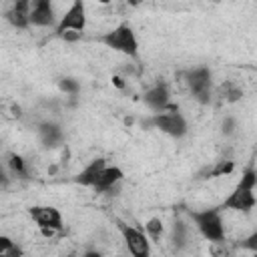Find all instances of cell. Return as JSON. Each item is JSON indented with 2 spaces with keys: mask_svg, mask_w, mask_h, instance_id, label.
<instances>
[{
  "mask_svg": "<svg viewBox=\"0 0 257 257\" xmlns=\"http://www.w3.org/2000/svg\"><path fill=\"white\" fill-rule=\"evenodd\" d=\"M255 189H257V171L253 167H247L241 175V181L237 183V187L229 193V197L223 201L221 209H229V211H239V213H249L255 205H257V197H255Z\"/></svg>",
  "mask_w": 257,
  "mask_h": 257,
  "instance_id": "obj_1",
  "label": "cell"
},
{
  "mask_svg": "<svg viewBox=\"0 0 257 257\" xmlns=\"http://www.w3.org/2000/svg\"><path fill=\"white\" fill-rule=\"evenodd\" d=\"M106 48H112L128 58H137L139 56V40H137V34L133 30L131 24L126 22H120L116 24L114 28H110L108 32H104L100 38H98Z\"/></svg>",
  "mask_w": 257,
  "mask_h": 257,
  "instance_id": "obj_2",
  "label": "cell"
},
{
  "mask_svg": "<svg viewBox=\"0 0 257 257\" xmlns=\"http://www.w3.org/2000/svg\"><path fill=\"white\" fill-rule=\"evenodd\" d=\"M191 221L195 223L197 231L209 243H223L225 241V223L219 209H203L191 211Z\"/></svg>",
  "mask_w": 257,
  "mask_h": 257,
  "instance_id": "obj_3",
  "label": "cell"
},
{
  "mask_svg": "<svg viewBox=\"0 0 257 257\" xmlns=\"http://www.w3.org/2000/svg\"><path fill=\"white\" fill-rule=\"evenodd\" d=\"M86 4L80 2V0H74L66 10L64 14L56 20V26H54V32L56 36H64V34H82L84 28H86Z\"/></svg>",
  "mask_w": 257,
  "mask_h": 257,
  "instance_id": "obj_4",
  "label": "cell"
},
{
  "mask_svg": "<svg viewBox=\"0 0 257 257\" xmlns=\"http://www.w3.org/2000/svg\"><path fill=\"white\" fill-rule=\"evenodd\" d=\"M147 126L151 128H157L169 137H175V139H181L185 133H187V120L185 116L179 112V108H171V110H165V112H153L147 120H145Z\"/></svg>",
  "mask_w": 257,
  "mask_h": 257,
  "instance_id": "obj_5",
  "label": "cell"
},
{
  "mask_svg": "<svg viewBox=\"0 0 257 257\" xmlns=\"http://www.w3.org/2000/svg\"><path fill=\"white\" fill-rule=\"evenodd\" d=\"M211 70L207 66H197V68H191L185 72V84L189 86L191 94L207 104L211 100V94H213V80H211Z\"/></svg>",
  "mask_w": 257,
  "mask_h": 257,
  "instance_id": "obj_6",
  "label": "cell"
},
{
  "mask_svg": "<svg viewBox=\"0 0 257 257\" xmlns=\"http://www.w3.org/2000/svg\"><path fill=\"white\" fill-rule=\"evenodd\" d=\"M118 231L131 253V257H151V239L137 227L118 221Z\"/></svg>",
  "mask_w": 257,
  "mask_h": 257,
  "instance_id": "obj_7",
  "label": "cell"
},
{
  "mask_svg": "<svg viewBox=\"0 0 257 257\" xmlns=\"http://www.w3.org/2000/svg\"><path fill=\"white\" fill-rule=\"evenodd\" d=\"M28 215L38 225V229H48V231L58 233L64 227L62 213L52 205H32L28 209Z\"/></svg>",
  "mask_w": 257,
  "mask_h": 257,
  "instance_id": "obj_8",
  "label": "cell"
},
{
  "mask_svg": "<svg viewBox=\"0 0 257 257\" xmlns=\"http://www.w3.org/2000/svg\"><path fill=\"white\" fill-rule=\"evenodd\" d=\"M145 104L153 110V112H165V110H171L175 108V104H171V92H169V86L165 82H157L153 84L145 96H143Z\"/></svg>",
  "mask_w": 257,
  "mask_h": 257,
  "instance_id": "obj_9",
  "label": "cell"
},
{
  "mask_svg": "<svg viewBox=\"0 0 257 257\" xmlns=\"http://www.w3.org/2000/svg\"><path fill=\"white\" fill-rule=\"evenodd\" d=\"M32 26H42V28H50L56 26V14H54V6L48 0H34L30 2V16H28Z\"/></svg>",
  "mask_w": 257,
  "mask_h": 257,
  "instance_id": "obj_10",
  "label": "cell"
},
{
  "mask_svg": "<svg viewBox=\"0 0 257 257\" xmlns=\"http://www.w3.org/2000/svg\"><path fill=\"white\" fill-rule=\"evenodd\" d=\"M28 16H30V2H28V0H18V2H14V4L6 10V14H4V18H6L14 28H20V30L30 26Z\"/></svg>",
  "mask_w": 257,
  "mask_h": 257,
  "instance_id": "obj_11",
  "label": "cell"
},
{
  "mask_svg": "<svg viewBox=\"0 0 257 257\" xmlns=\"http://www.w3.org/2000/svg\"><path fill=\"white\" fill-rule=\"evenodd\" d=\"M122 177H124V173H122V169L120 167H104L102 169V173L98 175V179H96V183L92 185V189L96 191V193H106V191H110L112 187H116L120 181H122Z\"/></svg>",
  "mask_w": 257,
  "mask_h": 257,
  "instance_id": "obj_12",
  "label": "cell"
},
{
  "mask_svg": "<svg viewBox=\"0 0 257 257\" xmlns=\"http://www.w3.org/2000/svg\"><path fill=\"white\" fill-rule=\"evenodd\" d=\"M106 167V161L102 159V157H98V159H92L78 175H76V183L78 185H82V187H92L94 183H96V179H98V175L102 173V169Z\"/></svg>",
  "mask_w": 257,
  "mask_h": 257,
  "instance_id": "obj_13",
  "label": "cell"
},
{
  "mask_svg": "<svg viewBox=\"0 0 257 257\" xmlns=\"http://www.w3.org/2000/svg\"><path fill=\"white\" fill-rule=\"evenodd\" d=\"M40 137L46 147H54L62 139V131L52 122H44V124H40Z\"/></svg>",
  "mask_w": 257,
  "mask_h": 257,
  "instance_id": "obj_14",
  "label": "cell"
},
{
  "mask_svg": "<svg viewBox=\"0 0 257 257\" xmlns=\"http://www.w3.org/2000/svg\"><path fill=\"white\" fill-rule=\"evenodd\" d=\"M235 171V163L231 159H223V161H217L209 171H207V179H215V177H227Z\"/></svg>",
  "mask_w": 257,
  "mask_h": 257,
  "instance_id": "obj_15",
  "label": "cell"
},
{
  "mask_svg": "<svg viewBox=\"0 0 257 257\" xmlns=\"http://www.w3.org/2000/svg\"><path fill=\"white\" fill-rule=\"evenodd\" d=\"M6 165H8V169H10L12 173H16V175H20V177L26 175V161H24L18 153H10Z\"/></svg>",
  "mask_w": 257,
  "mask_h": 257,
  "instance_id": "obj_16",
  "label": "cell"
},
{
  "mask_svg": "<svg viewBox=\"0 0 257 257\" xmlns=\"http://www.w3.org/2000/svg\"><path fill=\"white\" fill-rule=\"evenodd\" d=\"M145 235H147L149 239H153V241L161 239V235H163V221L157 219V217L149 219V221L145 223Z\"/></svg>",
  "mask_w": 257,
  "mask_h": 257,
  "instance_id": "obj_17",
  "label": "cell"
},
{
  "mask_svg": "<svg viewBox=\"0 0 257 257\" xmlns=\"http://www.w3.org/2000/svg\"><path fill=\"white\" fill-rule=\"evenodd\" d=\"M219 94H221L225 100H229V102H235V100H239V98L243 96L241 88H237L233 82H225V84L219 88Z\"/></svg>",
  "mask_w": 257,
  "mask_h": 257,
  "instance_id": "obj_18",
  "label": "cell"
},
{
  "mask_svg": "<svg viewBox=\"0 0 257 257\" xmlns=\"http://www.w3.org/2000/svg\"><path fill=\"white\" fill-rule=\"evenodd\" d=\"M58 86H60V90H64V92H68V94H76V92H78V82H76L74 78H62V80L58 82Z\"/></svg>",
  "mask_w": 257,
  "mask_h": 257,
  "instance_id": "obj_19",
  "label": "cell"
},
{
  "mask_svg": "<svg viewBox=\"0 0 257 257\" xmlns=\"http://www.w3.org/2000/svg\"><path fill=\"white\" fill-rule=\"evenodd\" d=\"M173 243L179 245V247L185 243V227H183V223L175 225V229H173Z\"/></svg>",
  "mask_w": 257,
  "mask_h": 257,
  "instance_id": "obj_20",
  "label": "cell"
},
{
  "mask_svg": "<svg viewBox=\"0 0 257 257\" xmlns=\"http://www.w3.org/2000/svg\"><path fill=\"white\" fill-rule=\"evenodd\" d=\"M12 245H14V241L8 235H0V255H4Z\"/></svg>",
  "mask_w": 257,
  "mask_h": 257,
  "instance_id": "obj_21",
  "label": "cell"
},
{
  "mask_svg": "<svg viewBox=\"0 0 257 257\" xmlns=\"http://www.w3.org/2000/svg\"><path fill=\"white\" fill-rule=\"evenodd\" d=\"M22 255H24L22 247H18V245L14 243V245H12V247H10V249H8L4 255H0V257H22Z\"/></svg>",
  "mask_w": 257,
  "mask_h": 257,
  "instance_id": "obj_22",
  "label": "cell"
},
{
  "mask_svg": "<svg viewBox=\"0 0 257 257\" xmlns=\"http://www.w3.org/2000/svg\"><path fill=\"white\" fill-rule=\"evenodd\" d=\"M80 257H102V253H98V251H94V249H88V251H84Z\"/></svg>",
  "mask_w": 257,
  "mask_h": 257,
  "instance_id": "obj_23",
  "label": "cell"
},
{
  "mask_svg": "<svg viewBox=\"0 0 257 257\" xmlns=\"http://www.w3.org/2000/svg\"><path fill=\"white\" fill-rule=\"evenodd\" d=\"M6 181H8V177H6V171H4V167L0 163V185H6Z\"/></svg>",
  "mask_w": 257,
  "mask_h": 257,
  "instance_id": "obj_24",
  "label": "cell"
},
{
  "mask_svg": "<svg viewBox=\"0 0 257 257\" xmlns=\"http://www.w3.org/2000/svg\"><path fill=\"white\" fill-rule=\"evenodd\" d=\"M112 80H114V84H116L118 88H122V86H124V84H122V78H120V76H114Z\"/></svg>",
  "mask_w": 257,
  "mask_h": 257,
  "instance_id": "obj_25",
  "label": "cell"
},
{
  "mask_svg": "<svg viewBox=\"0 0 257 257\" xmlns=\"http://www.w3.org/2000/svg\"><path fill=\"white\" fill-rule=\"evenodd\" d=\"M68 257H76V255H74V253H72V255H68Z\"/></svg>",
  "mask_w": 257,
  "mask_h": 257,
  "instance_id": "obj_26",
  "label": "cell"
}]
</instances>
